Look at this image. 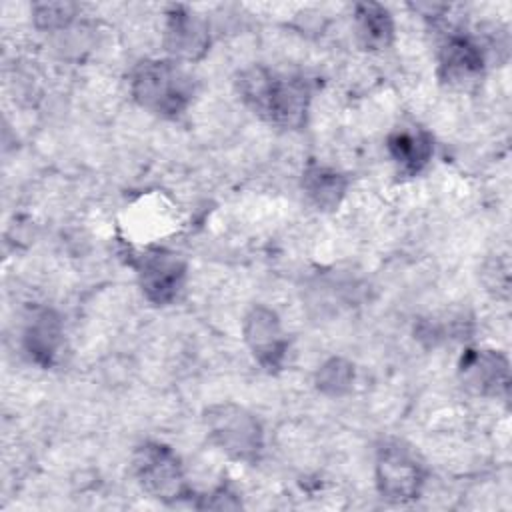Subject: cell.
<instances>
[{
    "instance_id": "7a4b0ae2",
    "label": "cell",
    "mask_w": 512,
    "mask_h": 512,
    "mask_svg": "<svg viewBox=\"0 0 512 512\" xmlns=\"http://www.w3.org/2000/svg\"><path fill=\"white\" fill-rule=\"evenodd\" d=\"M130 92L142 108L176 118L192 102L194 84L176 60H144L130 76Z\"/></svg>"
},
{
    "instance_id": "52a82bcc",
    "label": "cell",
    "mask_w": 512,
    "mask_h": 512,
    "mask_svg": "<svg viewBox=\"0 0 512 512\" xmlns=\"http://www.w3.org/2000/svg\"><path fill=\"white\" fill-rule=\"evenodd\" d=\"M242 334L248 350L262 368L276 370L282 366L288 352V338L274 310L254 306L244 318Z\"/></svg>"
},
{
    "instance_id": "9c48e42d",
    "label": "cell",
    "mask_w": 512,
    "mask_h": 512,
    "mask_svg": "<svg viewBox=\"0 0 512 512\" xmlns=\"http://www.w3.org/2000/svg\"><path fill=\"white\" fill-rule=\"evenodd\" d=\"M468 388L484 396H506L510 386L508 358L496 350H468L460 362Z\"/></svg>"
},
{
    "instance_id": "8fae6325",
    "label": "cell",
    "mask_w": 512,
    "mask_h": 512,
    "mask_svg": "<svg viewBox=\"0 0 512 512\" xmlns=\"http://www.w3.org/2000/svg\"><path fill=\"white\" fill-rule=\"evenodd\" d=\"M386 148L398 170L408 176L418 174L434 154L432 136L422 128L394 130L386 140Z\"/></svg>"
},
{
    "instance_id": "8992f818",
    "label": "cell",
    "mask_w": 512,
    "mask_h": 512,
    "mask_svg": "<svg viewBox=\"0 0 512 512\" xmlns=\"http://www.w3.org/2000/svg\"><path fill=\"white\" fill-rule=\"evenodd\" d=\"M134 266L142 294L148 302L166 306L176 300L186 280V264L178 254L164 248H152L142 252Z\"/></svg>"
},
{
    "instance_id": "5b68a950",
    "label": "cell",
    "mask_w": 512,
    "mask_h": 512,
    "mask_svg": "<svg viewBox=\"0 0 512 512\" xmlns=\"http://www.w3.org/2000/svg\"><path fill=\"white\" fill-rule=\"evenodd\" d=\"M376 486L386 500H414L424 486V466L404 444L386 442L376 456Z\"/></svg>"
},
{
    "instance_id": "30bf717a",
    "label": "cell",
    "mask_w": 512,
    "mask_h": 512,
    "mask_svg": "<svg viewBox=\"0 0 512 512\" xmlns=\"http://www.w3.org/2000/svg\"><path fill=\"white\" fill-rule=\"evenodd\" d=\"M438 62L442 80L464 88L482 76L484 52L474 38L466 34H450L440 48Z\"/></svg>"
},
{
    "instance_id": "277c9868",
    "label": "cell",
    "mask_w": 512,
    "mask_h": 512,
    "mask_svg": "<svg viewBox=\"0 0 512 512\" xmlns=\"http://www.w3.org/2000/svg\"><path fill=\"white\" fill-rule=\"evenodd\" d=\"M134 474L150 496L162 502H178L188 496L182 464L172 448L146 442L134 454Z\"/></svg>"
},
{
    "instance_id": "9a60e30c",
    "label": "cell",
    "mask_w": 512,
    "mask_h": 512,
    "mask_svg": "<svg viewBox=\"0 0 512 512\" xmlns=\"http://www.w3.org/2000/svg\"><path fill=\"white\" fill-rule=\"evenodd\" d=\"M352 382H354V366L344 358L326 360L316 374L318 390L328 396L346 394L352 388Z\"/></svg>"
},
{
    "instance_id": "3957f363",
    "label": "cell",
    "mask_w": 512,
    "mask_h": 512,
    "mask_svg": "<svg viewBox=\"0 0 512 512\" xmlns=\"http://www.w3.org/2000/svg\"><path fill=\"white\" fill-rule=\"evenodd\" d=\"M208 434L228 456L254 462L262 450V428L256 416L236 404H218L206 410Z\"/></svg>"
},
{
    "instance_id": "7c38bea8",
    "label": "cell",
    "mask_w": 512,
    "mask_h": 512,
    "mask_svg": "<svg viewBox=\"0 0 512 512\" xmlns=\"http://www.w3.org/2000/svg\"><path fill=\"white\" fill-rule=\"evenodd\" d=\"M62 322L52 310L34 316L24 332V346L30 358L40 366H52L62 346Z\"/></svg>"
},
{
    "instance_id": "4fadbf2b",
    "label": "cell",
    "mask_w": 512,
    "mask_h": 512,
    "mask_svg": "<svg viewBox=\"0 0 512 512\" xmlns=\"http://www.w3.org/2000/svg\"><path fill=\"white\" fill-rule=\"evenodd\" d=\"M356 32L360 42L366 48L380 50L390 46L394 38V20L392 14L376 2H362L356 4Z\"/></svg>"
},
{
    "instance_id": "5bb4252c",
    "label": "cell",
    "mask_w": 512,
    "mask_h": 512,
    "mask_svg": "<svg viewBox=\"0 0 512 512\" xmlns=\"http://www.w3.org/2000/svg\"><path fill=\"white\" fill-rule=\"evenodd\" d=\"M346 186H348V180L332 168L310 164L304 170L302 188L310 198V202H314L322 210L336 208L344 198Z\"/></svg>"
},
{
    "instance_id": "6da1fadb",
    "label": "cell",
    "mask_w": 512,
    "mask_h": 512,
    "mask_svg": "<svg viewBox=\"0 0 512 512\" xmlns=\"http://www.w3.org/2000/svg\"><path fill=\"white\" fill-rule=\"evenodd\" d=\"M238 92L260 118L282 128H300L306 122L310 88L304 78L282 76L254 66L238 76Z\"/></svg>"
},
{
    "instance_id": "ba28073f",
    "label": "cell",
    "mask_w": 512,
    "mask_h": 512,
    "mask_svg": "<svg viewBox=\"0 0 512 512\" xmlns=\"http://www.w3.org/2000/svg\"><path fill=\"white\" fill-rule=\"evenodd\" d=\"M164 48L176 62H196L210 48V30L202 16L186 6H172L166 12Z\"/></svg>"
},
{
    "instance_id": "2e32d148",
    "label": "cell",
    "mask_w": 512,
    "mask_h": 512,
    "mask_svg": "<svg viewBox=\"0 0 512 512\" xmlns=\"http://www.w3.org/2000/svg\"><path fill=\"white\" fill-rule=\"evenodd\" d=\"M74 18V6L66 2H48L34 6V20L40 28H62Z\"/></svg>"
}]
</instances>
